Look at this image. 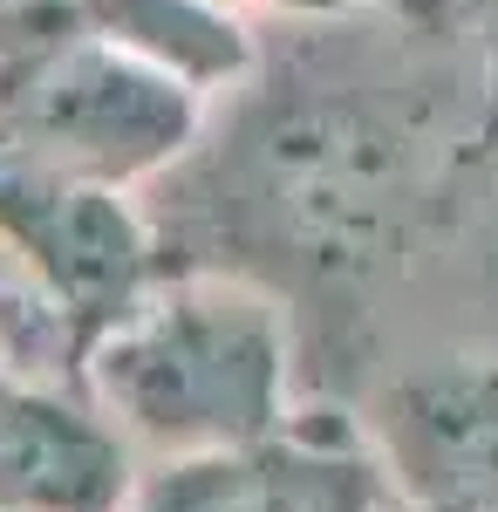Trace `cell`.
I'll return each instance as SVG.
<instances>
[{"instance_id":"obj_7","label":"cell","mask_w":498,"mask_h":512,"mask_svg":"<svg viewBox=\"0 0 498 512\" xmlns=\"http://www.w3.org/2000/svg\"><path fill=\"white\" fill-rule=\"evenodd\" d=\"M396 458L437 499H498V376H437L403 396Z\"/></svg>"},{"instance_id":"obj_5","label":"cell","mask_w":498,"mask_h":512,"mask_svg":"<svg viewBox=\"0 0 498 512\" xmlns=\"http://www.w3.org/2000/svg\"><path fill=\"white\" fill-rule=\"evenodd\" d=\"M116 512H389V472L335 424H287L273 437L157 458Z\"/></svg>"},{"instance_id":"obj_9","label":"cell","mask_w":498,"mask_h":512,"mask_svg":"<svg viewBox=\"0 0 498 512\" xmlns=\"http://www.w3.org/2000/svg\"><path fill=\"white\" fill-rule=\"evenodd\" d=\"M232 7H273V14H294V21H342L369 0H232Z\"/></svg>"},{"instance_id":"obj_3","label":"cell","mask_w":498,"mask_h":512,"mask_svg":"<svg viewBox=\"0 0 498 512\" xmlns=\"http://www.w3.org/2000/svg\"><path fill=\"white\" fill-rule=\"evenodd\" d=\"M417 123L396 103H369L342 76H301L246 117L239 171L246 192L287 239L362 246L410 205Z\"/></svg>"},{"instance_id":"obj_1","label":"cell","mask_w":498,"mask_h":512,"mask_svg":"<svg viewBox=\"0 0 498 512\" xmlns=\"http://www.w3.org/2000/svg\"><path fill=\"white\" fill-rule=\"evenodd\" d=\"M82 396L157 458L232 451L287 431V321L232 274L151 280L82 355Z\"/></svg>"},{"instance_id":"obj_8","label":"cell","mask_w":498,"mask_h":512,"mask_svg":"<svg viewBox=\"0 0 498 512\" xmlns=\"http://www.w3.org/2000/svg\"><path fill=\"white\" fill-rule=\"evenodd\" d=\"M82 355V315L0 239V376L35 390H82Z\"/></svg>"},{"instance_id":"obj_10","label":"cell","mask_w":498,"mask_h":512,"mask_svg":"<svg viewBox=\"0 0 498 512\" xmlns=\"http://www.w3.org/2000/svg\"><path fill=\"white\" fill-rule=\"evenodd\" d=\"M369 7H396V14H458L471 0H369Z\"/></svg>"},{"instance_id":"obj_2","label":"cell","mask_w":498,"mask_h":512,"mask_svg":"<svg viewBox=\"0 0 498 512\" xmlns=\"http://www.w3.org/2000/svg\"><path fill=\"white\" fill-rule=\"evenodd\" d=\"M212 96L89 21L82 0H0V151L144 192L198 151Z\"/></svg>"},{"instance_id":"obj_4","label":"cell","mask_w":498,"mask_h":512,"mask_svg":"<svg viewBox=\"0 0 498 512\" xmlns=\"http://www.w3.org/2000/svg\"><path fill=\"white\" fill-rule=\"evenodd\" d=\"M0 239L82 315L89 342L157 280V233L137 192L82 185L0 151Z\"/></svg>"},{"instance_id":"obj_6","label":"cell","mask_w":498,"mask_h":512,"mask_svg":"<svg viewBox=\"0 0 498 512\" xmlns=\"http://www.w3.org/2000/svg\"><path fill=\"white\" fill-rule=\"evenodd\" d=\"M137 472V451L82 390L0 376V512H116Z\"/></svg>"},{"instance_id":"obj_11","label":"cell","mask_w":498,"mask_h":512,"mask_svg":"<svg viewBox=\"0 0 498 512\" xmlns=\"http://www.w3.org/2000/svg\"><path fill=\"white\" fill-rule=\"evenodd\" d=\"M485 14V48H492V69H498V0H471Z\"/></svg>"}]
</instances>
